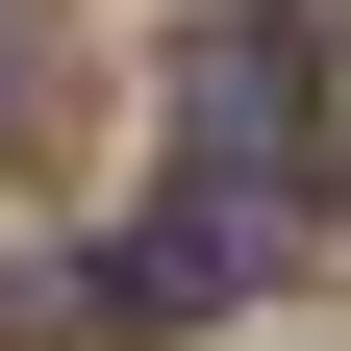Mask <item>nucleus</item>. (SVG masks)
<instances>
[{
	"label": "nucleus",
	"mask_w": 351,
	"mask_h": 351,
	"mask_svg": "<svg viewBox=\"0 0 351 351\" xmlns=\"http://www.w3.org/2000/svg\"><path fill=\"white\" fill-rule=\"evenodd\" d=\"M176 176L201 201H251V226H326V51L301 25H176Z\"/></svg>",
	"instance_id": "nucleus-1"
},
{
	"label": "nucleus",
	"mask_w": 351,
	"mask_h": 351,
	"mask_svg": "<svg viewBox=\"0 0 351 351\" xmlns=\"http://www.w3.org/2000/svg\"><path fill=\"white\" fill-rule=\"evenodd\" d=\"M0 351H125V276H51V251H0Z\"/></svg>",
	"instance_id": "nucleus-2"
}]
</instances>
